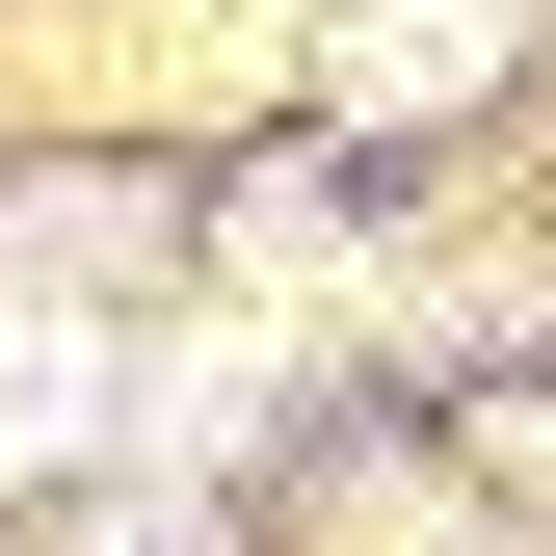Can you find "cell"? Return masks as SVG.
I'll list each match as a JSON object with an SVG mask.
<instances>
[{
	"label": "cell",
	"mask_w": 556,
	"mask_h": 556,
	"mask_svg": "<svg viewBox=\"0 0 556 556\" xmlns=\"http://www.w3.org/2000/svg\"><path fill=\"white\" fill-rule=\"evenodd\" d=\"M477 53H504V0H344V80L371 106H451Z\"/></svg>",
	"instance_id": "cell-1"
}]
</instances>
